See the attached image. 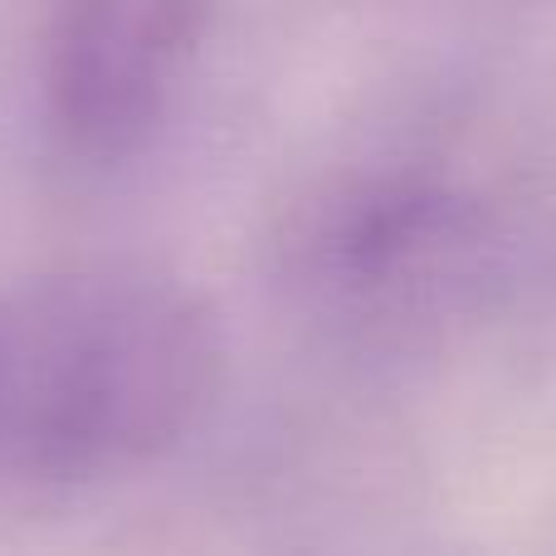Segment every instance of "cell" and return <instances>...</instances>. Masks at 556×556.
<instances>
[{
    "label": "cell",
    "instance_id": "6da1fadb",
    "mask_svg": "<svg viewBox=\"0 0 556 556\" xmlns=\"http://www.w3.org/2000/svg\"><path fill=\"white\" fill-rule=\"evenodd\" d=\"M220 381L215 317L152 269H74L0 303V464L98 479L172 450Z\"/></svg>",
    "mask_w": 556,
    "mask_h": 556
},
{
    "label": "cell",
    "instance_id": "7a4b0ae2",
    "mask_svg": "<svg viewBox=\"0 0 556 556\" xmlns=\"http://www.w3.org/2000/svg\"><path fill=\"white\" fill-rule=\"evenodd\" d=\"M205 35V0H64L49 25L45 93L74 152L113 162L152 137Z\"/></svg>",
    "mask_w": 556,
    "mask_h": 556
}]
</instances>
